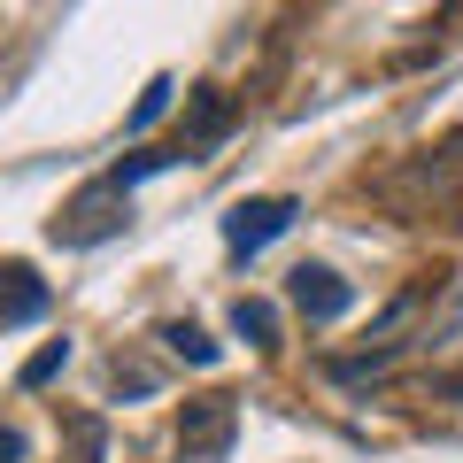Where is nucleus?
Instances as JSON below:
<instances>
[{"instance_id":"nucleus-1","label":"nucleus","mask_w":463,"mask_h":463,"mask_svg":"<svg viewBox=\"0 0 463 463\" xmlns=\"http://www.w3.org/2000/svg\"><path fill=\"white\" fill-rule=\"evenodd\" d=\"M379 201H394L402 216L456 209V201H463V132L440 139V147H425V155H410L402 170H386V178H379Z\"/></svg>"},{"instance_id":"nucleus-2","label":"nucleus","mask_w":463,"mask_h":463,"mask_svg":"<svg viewBox=\"0 0 463 463\" xmlns=\"http://www.w3.org/2000/svg\"><path fill=\"white\" fill-rule=\"evenodd\" d=\"M124 224H132V185L93 178L47 232H54V248H93V240H109V232H124Z\"/></svg>"},{"instance_id":"nucleus-3","label":"nucleus","mask_w":463,"mask_h":463,"mask_svg":"<svg viewBox=\"0 0 463 463\" xmlns=\"http://www.w3.org/2000/svg\"><path fill=\"white\" fill-rule=\"evenodd\" d=\"M240 432V394H194L178 410V463H224Z\"/></svg>"},{"instance_id":"nucleus-4","label":"nucleus","mask_w":463,"mask_h":463,"mask_svg":"<svg viewBox=\"0 0 463 463\" xmlns=\"http://www.w3.org/2000/svg\"><path fill=\"white\" fill-rule=\"evenodd\" d=\"M301 216V201L294 194H263V201H240V209L224 216V248L232 255H255V248H270L286 224Z\"/></svg>"},{"instance_id":"nucleus-5","label":"nucleus","mask_w":463,"mask_h":463,"mask_svg":"<svg viewBox=\"0 0 463 463\" xmlns=\"http://www.w3.org/2000/svg\"><path fill=\"white\" fill-rule=\"evenodd\" d=\"M294 309L309 317V325H340V317L355 309V286H347L340 270H325V263H301L294 270Z\"/></svg>"},{"instance_id":"nucleus-6","label":"nucleus","mask_w":463,"mask_h":463,"mask_svg":"<svg viewBox=\"0 0 463 463\" xmlns=\"http://www.w3.org/2000/svg\"><path fill=\"white\" fill-rule=\"evenodd\" d=\"M47 317V286L32 279V263H0V325H32Z\"/></svg>"},{"instance_id":"nucleus-7","label":"nucleus","mask_w":463,"mask_h":463,"mask_svg":"<svg viewBox=\"0 0 463 463\" xmlns=\"http://www.w3.org/2000/svg\"><path fill=\"white\" fill-rule=\"evenodd\" d=\"M232 116H240V100H232V93H216V85H201V93H194V132H185V155L216 147V139L232 132Z\"/></svg>"},{"instance_id":"nucleus-8","label":"nucleus","mask_w":463,"mask_h":463,"mask_svg":"<svg viewBox=\"0 0 463 463\" xmlns=\"http://www.w3.org/2000/svg\"><path fill=\"white\" fill-rule=\"evenodd\" d=\"M232 332H240V340H255V347H270V340H279V309H270V301H255V294H240V301H232Z\"/></svg>"},{"instance_id":"nucleus-9","label":"nucleus","mask_w":463,"mask_h":463,"mask_svg":"<svg viewBox=\"0 0 463 463\" xmlns=\"http://www.w3.org/2000/svg\"><path fill=\"white\" fill-rule=\"evenodd\" d=\"M332 379L340 386H371V379H386V371H394V347H371V355H332Z\"/></svg>"},{"instance_id":"nucleus-10","label":"nucleus","mask_w":463,"mask_h":463,"mask_svg":"<svg viewBox=\"0 0 463 463\" xmlns=\"http://www.w3.org/2000/svg\"><path fill=\"white\" fill-rule=\"evenodd\" d=\"M163 347H170V355H185V364H216V340L201 325H163Z\"/></svg>"},{"instance_id":"nucleus-11","label":"nucleus","mask_w":463,"mask_h":463,"mask_svg":"<svg viewBox=\"0 0 463 463\" xmlns=\"http://www.w3.org/2000/svg\"><path fill=\"white\" fill-rule=\"evenodd\" d=\"M62 364H70V340H47V347H39V355H32V364L16 371V386H47L54 371H62Z\"/></svg>"},{"instance_id":"nucleus-12","label":"nucleus","mask_w":463,"mask_h":463,"mask_svg":"<svg viewBox=\"0 0 463 463\" xmlns=\"http://www.w3.org/2000/svg\"><path fill=\"white\" fill-rule=\"evenodd\" d=\"M170 93H178V85H170V78H147V93H139V109H132V132H147L155 116L170 109Z\"/></svg>"},{"instance_id":"nucleus-13","label":"nucleus","mask_w":463,"mask_h":463,"mask_svg":"<svg viewBox=\"0 0 463 463\" xmlns=\"http://www.w3.org/2000/svg\"><path fill=\"white\" fill-rule=\"evenodd\" d=\"M70 432H78V463H100V417H78Z\"/></svg>"},{"instance_id":"nucleus-14","label":"nucleus","mask_w":463,"mask_h":463,"mask_svg":"<svg viewBox=\"0 0 463 463\" xmlns=\"http://www.w3.org/2000/svg\"><path fill=\"white\" fill-rule=\"evenodd\" d=\"M24 456H32V440H24L16 425H0V463H24Z\"/></svg>"},{"instance_id":"nucleus-15","label":"nucleus","mask_w":463,"mask_h":463,"mask_svg":"<svg viewBox=\"0 0 463 463\" xmlns=\"http://www.w3.org/2000/svg\"><path fill=\"white\" fill-rule=\"evenodd\" d=\"M456 224H463V201H456Z\"/></svg>"}]
</instances>
